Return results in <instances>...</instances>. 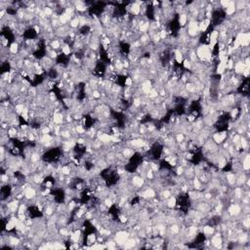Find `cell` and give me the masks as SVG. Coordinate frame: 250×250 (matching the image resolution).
<instances>
[{"instance_id":"1","label":"cell","mask_w":250,"mask_h":250,"mask_svg":"<svg viewBox=\"0 0 250 250\" xmlns=\"http://www.w3.org/2000/svg\"><path fill=\"white\" fill-rule=\"evenodd\" d=\"M187 23H188V15L187 14H180L178 19V24L180 28H185Z\"/></svg>"}]
</instances>
